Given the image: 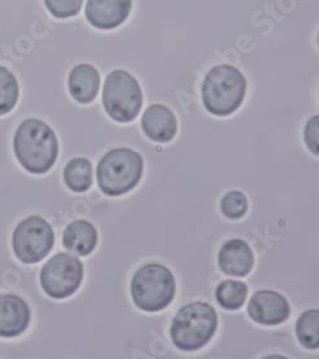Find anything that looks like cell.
I'll use <instances>...</instances> for the list:
<instances>
[{
	"instance_id": "obj_8",
	"label": "cell",
	"mask_w": 319,
	"mask_h": 359,
	"mask_svg": "<svg viewBox=\"0 0 319 359\" xmlns=\"http://www.w3.org/2000/svg\"><path fill=\"white\" fill-rule=\"evenodd\" d=\"M83 280V265L77 257L58 253L45 264L40 281L45 293L54 299L74 294Z\"/></svg>"
},
{
	"instance_id": "obj_22",
	"label": "cell",
	"mask_w": 319,
	"mask_h": 359,
	"mask_svg": "<svg viewBox=\"0 0 319 359\" xmlns=\"http://www.w3.org/2000/svg\"><path fill=\"white\" fill-rule=\"evenodd\" d=\"M318 115L311 118L304 130L305 144L314 155H318Z\"/></svg>"
},
{
	"instance_id": "obj_2",
	"label": "cell",
	"mask_w": 319,
	"mask_h": 359,
	"mask_svg": "<svg viewBox=\"0 0 319 359\" xmlns=\"http://www.w3.org/2000/svg\"><path fill=\"white\" fill-rule=\"evenodd\" d=\"M247 93V79L238 68L216 65L202 85V101L211 114L227 116L241 107Z\"/></svg>"
},
{
	"instance_id": "obj_15",
	"label": "cell",
	"mask_w": 319,
	"mask_h": 359,
	"mask_svg": "<svg viewBox=\"0 0 319 359\" xmlns=\"http://www.w3.org/2000/svg\"><path fill=\"white\" fill-rule=\"evenodd\" d=\"M97 230L86 220H76L69 224L63 234V245L66 250L80 256L92 253L97 245Z\"/></svg>"
},
{
	"instance_id": "obj_1",
	"label": "cell",
	"mask_w": 319,
	"mask_h": 359,
	"mask_svg": "<svg viewBox=\"0 0 319 359\" xmlns=\"http://www.w3.org/2000/svg\"><path fill=\"white\" fill-rule=\"evenodd\" d=\"M13 144L18 163L31 174L49 172L58 158V138L54 130L35 118L21 123L15 130Z\"/></svg>"
},
{
	"instance_id": "obj_13",
	"label": "cell",
	"mask_w": 319,
	"mask_h": 359,
	"mask_svg": "<svg viewBox=\"0 0 319 359\" xmlns=\"http://www.w3.org/2000/svg\"><path fill=\"white\" fill-rule=\"evenodd\" d=\"M218 265L226 275L247 276L253 269V251L243 239H232L220 250Z\"/></svg>"
},
{
	"instance_id": "obj_4",
	"label": "cell",
	"mask_w": 319,
	"mask_h": 359,
	"mask_svg": "<svg viewBox=\"0 0 319 359\" xmlns=\"http://www.w3.org/2000/svg\"><path fill=\"white\" fill-rule=\"evenodd\" d=\"M143 174V158L127 147L105 154L97 165V182L102 192L111 197L128 194Z\"/></svg>"
},
{
	"instance_id": "obj_14",
	"label": "cell",
	"mask_w": 319,
	"mask_h": 359,
	"mask_svg": "<svg viewBox=\"0 0 319 359\" xmlns=\"http://www.w3.org/2000/svg\"><path fill=\"white\" fill-rule=\"evenodd\" d=\"M68 88L73 99L80 104H90L100 90V73L94 65H76L68 77Z\"/></svg>"
},
{
	"instance_id": "obj_11",
	"label": "cell",
	"mask_w": 319,
	"mask_h": 359,
	"mask_svg": "<svg viewBox=\"0 0 319 359\" xmlns=\"http://www.w3.org/2000/svg\"><path fill=\"white\" fill-rule=\"evenodd\" d=\"M31 323L29 304L21 297L0 295V338H17Z\"/></svg>"
},
{
	"instance_id": "obj_7",
	"label": "cell",
	"mask_w": 319,
	"mask_h": 359,
	"mask_svg": "<svg viewBox=\"0 0 319 359\" xmlns=\"http://www.w3.org/2000/svg\"><path fill=\"white\" fill-rule=\"evenodd\" d=\"M54 231L41 216H29L17 225L12 243L17 259L23 264H37L50 253L54 247Z\"/></svg>"
},
{
	"instance_id": "obj_16",
	"label": "cell",
	"mask_w": 319,
	"mask_h": 359,
	"mask_svg": "<svg viewBox=\"0 0 319 359\" xmlns=\"http://www.w3.org/2000/svg\"><path fill=\"white\" fill-rule=\"evenodd\" d=\"M66 187L73 192L82 194L92 186V165L87 158H76L66 164L64 169Z\"/></svg>"
},
{
	"instance_id": "obj_5",
	"label": "cell",
	"mask_w": 319,
	"mask_h": 359,
	"mask_svg": "<svg viewBox=\"0 0 319 359\" xmlns=\"http://www.w3.org/2000/svg\"><path fill=\"white\" fill-rule=\"evenodd\" d=\"M132 298L138 309L159 312L166 309L175 297V278L166 266L150 264L134 273Z\"/></svg>"
},
{
	"instance_id": "obj_10",
	"label": "cell",
	"mask_w": 319,
	"mask_h": 359,
	"mask_svg": "<svg viewBox=\"0 0 319 359\" xmlns=\"http://www.w3.org/2000/svg\"><path fill=\"white\" fill-rule=\"evenodd\" d=\"M132 0H87L86 18L94 29H114L131 15Z\"/></svg>"
},
{
	"instance_id": "obj_18",
	"label": "cell",
	"mask_w": 319,
	"mask_h": 359,
	"mask_svg": "<svg viewBox=\"0 0 319 359\" xmlns=\"http://www.w3.org/2000/svg\"><path fill=\"white\" fill-rule=\"evenodd\" d=\"M297 337L300 344L308 349H318L319 312L309 309L299 317L297 323Z\"/></svg>"
},
{
	"instance_id": "obj_19",
	"label": "cell",
	"mask_w": 319,
	"mask_h": 359,
	"mask_svg": "<svg viewBox=\"0 0 319 359\" xmlns=\"http://www.w3.org/2000/svg\"><path fill=\"white\" fill-rule=\"evenodd\" d=\"M20 97V86L15 74L0 65V115L10 113Z\"/></svg>"
},
{
	"instance_id": "obj_6",
	"label": "cell",
	"mask_w": 319,
	"mask_h": 359,
	"mask_svg": "<svg viewBox=\"0 0 319 359\" xmlns=\"http://www.w3.org/2000/svg\"><path fill=\"white\" fill-rule=\"evenodd\" d=\"M102 102L113 121L129 123L139 114L143 95L137 79L131 73L116 69L108 74L104 83Z\"/></svg>"
},
{
	"instance_id": "obj_21",
	"label": "cell",
	"mask_w": 319,
	"mask_h": 359,
	"mask_svg": "<svg viewBox=\"0 0 319 359\" xmlns=\"http://www.w3.org/2000/svg\"><path fill=\"white\" fill-rule=\"evenodd\" d=\"M83 0H45V6L55 18H71L80 13Z\"/></svg>"
},
{
	"instance_id": "obj_9",
	"label": "cell",
	"mask_w": 319,
	"mask_h": 359,
	"mask_svg": "<svg viewBox=\"0 0 319 359\" xmlns=\"http://www.w3.org/2000/svg\"><path fill=\"white\" fill-rule=\"evenodd\" d=\"M248 313L257 323L274 326L285 323L290 316V304L274 290L255 292L248 304Z\"/></svg>"
},
{
	"instance_id": "obj_20",
	"label": "cell",
	"mask_w": 319,
	"mask_h": 359,
	"mask_svg": "<svg viewBox=\"0 0 319 359\" xmlns=\"http://www.w3.org/2000/svg\"><path fill=\"white\" fill-rule=\"evenodd\" d=\"M247 197L239 191H232L221 200V211L227 219H240L247 214Z\"/></svg>"
},
{
	"instance_id": "obj_12",
	"label": "cell",
	"mask_w": 319,
	"mask_h": 359,
	"mask_svg": "<svg viewBox=\"0 0 319 359\" xmlns=\"http://www.w3.org/2000/svg\"><path fill=\"white\" fill-rule=\"evenodd\" d=\"M141 123L146 136L159 144L170 142L178 130V122L174 113L165 105L160 104H155L146 109Z\"/></svg>"
},
{
	"instance_id": "obj_3",
	"label": "cell",
	"mask_w": 319,
	"mask_h": 359,
	"mask_svg": "<svg viewBox=\"0 0 319 359\" xmlns=\"http://www.w3.org/2000/svg\"><path fill=\"white\" fill-rule=\"evenodd\" d=\"M218 313L208 303L184 306L174 317L170 335L176 348L194 352L208 344L218 329Z\"/></svg>"
},
{
	"instance_id": "obj_17",
	"label": "cell",
	"mask_w": 319,
	"mask_h": 359,
	"mask_svg": "<svg viewBox=\"0 0 319 359\" xmlns=\"http://www.w3.org/2000/svg\"><path fill=\"white\" fill-rule=\"evenodd\" d=\"M248 295V287L244 283L236 280L222 281L216 289V298L221 307L235 311L243 307Z\"/></svg>"
}]
</instances>
